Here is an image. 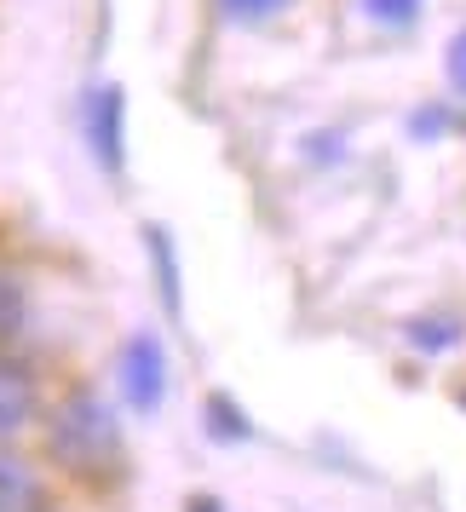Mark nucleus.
<instances>
[{
  "mask_svg": "<svg viewBox=\"0 0 466 512\" xmlns=\"http://www.w3.org/2000/svg\"><path fill=\"white\" fill-rule=\"evenodd\" d=\"M116 415L98 403V397H70L58 415H52V455L75 472H93V466L116 461Z\"/></svg>",
  "mask_w": 466,
  "mask_h": 512,
  "instance_id": "f257e3e1",
  "label": "nucleus"
},
{
  "mask_svg": "<svg viewBox=\"0 0 466 512\" xmlns=\"http://www.w3.org/2000/svg\"><path fill=\"white\" fill-rule=\"evenodd\" d=\"M121 392L139 415H156L167 397V351L156 334H133L121 351Z\"/></svg>",
  "mask_w": 466,
  "mask_h": 512,
  "instance_id": "f03ea898",
  "label": "nucleus"
},
{
  "mask_svg": "<svg viewBox=\"0 0 466 512\" xmlns=\"http://www.w3.org/2000/svg\"><path fill=\"white\" fill-rule=\"evenodd\" d=\"M93 150L110 173H121V87H98L93 98Z\"/></svg>",
  "mask_w": 466,
  "mask_h": 512,
  "instance_id": "7ed1b4c3",
  "label": "nucleus"
},
{
  "mask_svg": "<svg viewBox=\"0 0 466 512\" xmlns=\"http://www.w3.org/2000/svg\"><path fill=\"white\" fill-rule=\"evenodd\" d=\"M29 415H35V386H29L12 363H0V438L24 432Z\"/></svg>",
  "mask_w": 466,
  "mask_h": 512,
  "instance_id": "20e7f679",
  "label": "nucleus"
},
{
  "mask_svg": "<svg viewBox=\"0 0 466 512\" xmlns=\"http://www.w3.org/2000/svg\"><path fill=\"white\" fill-rule=\"evenodd\" d=\"M41 507V484L24 461L0 455V512H35Z\"/></svg>",
  "mask_w": 466,
  "mask_h": 512,
  "instance_id": "39448f33",
  "label": "nucleus"
},
{
  "mask_svg": "<svg viewBox=\"0 0 466 512\" xmlns=\"http://www.w3.org/2000/svg\"><path fill=\"white\" fill-rule=\"evenodd\" d=\"M144 248H150V259H156V282H162V300L167 311L179 317V259H173V236L162 231V225H144Z\"/></svg>",
  "mask_w": 466,
  "mask_h": 512,
  "instance_id": "423d86ee",
  "label": "nucleus"
},
{
  "mask_svg": "<svg viewBox=\"0 0 466 512\" xmlns=\"http://www.w3.org/2000/svg\"><path fill=\"white\" fill-rule=\"evenodd\" d=\"M208 426H213V438H248V420H242V415H236V403H231V397H213V403H208Z\"/></svg>",
  "mask_w": 466,
  "mask_h": 512,
  "instance_id": "0eeeda50",
  "label": "nucleus"
},
{
  "mask_svg": "<svg viewBox=\"0 0 466 512\" xmlns=\"http://www.w3.org/2000/svg\"><path fill=\"white\" fill-rule=\"evenodd\" d=\"M363 12H369L374 24L397 29V24H415L420 18V0H363Z\"/></svg>",
  "mask_w": 466,
  "mask_h": 512,
  "instance_id": "6e6552de",
  "label": "nucleus"
},
{
  "mask_svg": "<svg viewBox=\"0 0 466 512\" xmlns=\"http://www.w3.org/2000/svg\"><path fill=\"white\" fill-rule=\"evenodd\" d=\"M225 6V18H236V24H265V18H277L288 0H219Z\"/></svg>",
  "mask_w": 466,
  "mask_h": 512,
  "instance_id": "1a4fd4ad",
  "label": "nucleus"
},
{
  "mask_svg": "<svg viewBox=\"0 0 466 512\" xmlns=\"http://www.w3.org/2000/svg\"><path fill=\"white\" fill-rule=\"evenodd\" d=\"M18 323H24V294H18L12 277H0V340H6Z\"/></svg>",
  "mask_w": 466,
  "mask_h": 512,
  "instance_id": "9d476101",
  "label": "nucleus"
},
{
  "mask_svg": "<svg viewBox=\"0 0 466 512\" xmlns=\"http://www.w3.org/2000/svg\"><path fill=\"white\" fill-rule=\"evenodd\" d=\"M432 323H438V328L415 323V328H409V340L426 346V351H443V346H455V340H461V328H455V323H443V317H432Z\"/></svg>",
  "mask_w": 466,
  "mask_h": 512,
  "instance_id": "9b49d317",
  "label": "nucleus"
},
{
  "mask_svg": "<svg viewBox=\"0 0 466 512\" xmlns=\"http://www.w3.org/2000/svg\"><path fill=\"white\" fill-rule=\"evenodd\" d=\"M449 81H455V93L466 98V29L449 41Z\"/></svg>",
  "mask_w": 466,
  "mask_h": 512,
  "instance_id": "f8f14e48",
  "label": "nucleus"
}]
</instances>
